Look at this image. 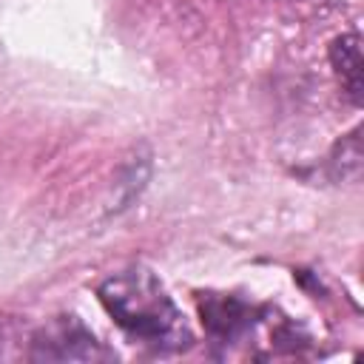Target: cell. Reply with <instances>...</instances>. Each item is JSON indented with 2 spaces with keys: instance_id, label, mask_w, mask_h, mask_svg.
I'll return each mask as SVG.
<instances>
[{
  "instance_id": "obj_1",
  "label": "cell",
  "mask_w": 364,
  "mask_h": 364,
  "mask_svg": "<svg viewBox=\"0 0 364 364\" xmlns=\"http://www.w3.org/2000/svg\"><path fill=\"white\" fill-rule=\"evenodd\" d=\"M97 296L134 341L154 350H182L191 344L179 307L151 270L131 267L114 273L100 284Z\"/></svg>"
},
{
  "instance_id": "obj_2",
  "label": "cell",
  "mask_w": 364,
  "mask_h": 364,
  "mask_svg": "<svg viewBox=\"0 0 364 364\" xmlns=\"http://www.w3.org/2000/svg\"><path fill=\"white\" fill-rule=\"evenodd\" d=\"M31 358L37 361H105L111 353L94 338V333L74 316L54 318L31 338Z\"/></svg>"
},
{
  "instance_id": "obj_3",
  "label": "cell",
  "mask_w": 364,
  "mask_h": 364,
  "mask_svg": "<svg viewBox=\"0 0 364 364\" xmlns=\"http://www.w3.org/2000/svg\"><path fill=\"white\" fill-rule=\"evenodd\" d=\"M199 313L205 327L210 330V336L219 344H230L239 336H245L253 327V307L245 304L236 296H219V293H208L199 301Z\"/></svg>"
},
{
  "instance_id": "obj_4",
  "label": "cell",
  "mask_w": 364,
  "mask_h": 364,
  "mask_svg": "<svg viewBox=\"0 0 364 364\" xmlns=\"http://www.w3.org/2000/svg\"><path fill=\"white\" fill-rule=\"evenodd\" d=\"M333 68L341 80V91L350 97V102H361V48L358 34H344L330 46Z\"/></svg>"
}]
</instances>
